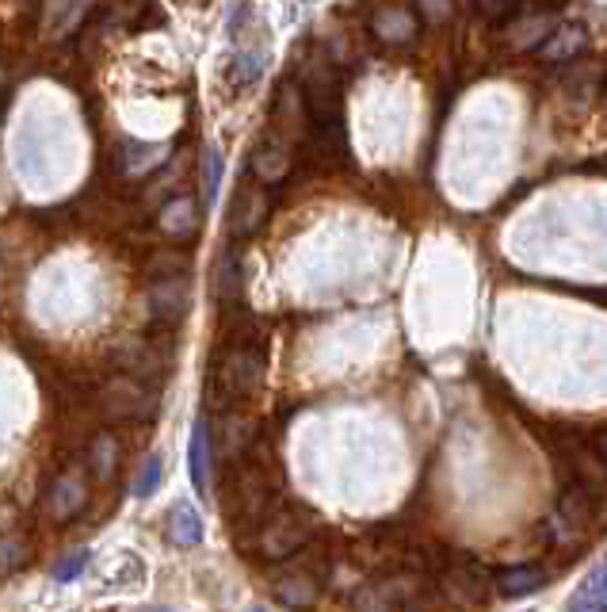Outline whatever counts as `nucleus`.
<instances>
[{
    "label": "nucleus",
    "instance_id": "nucleus-1",
    "mask_svg": "<svg viewBox=\"0 0 607 612\" xmlns=\"http://www.w3.org/2000/svg\"><path fill=\"white\" fill-rule=\"evenodd\" d=\"M302 101L306 119H310V138L321 154L344 157L348 130H344V93H340V77L329 65V57H310L302 70Z\"/></svg>",
    "mask_w": 607,
    "mask_h": 612
},
{
    "label": "nucleus",
    "instance_id": "nucleus-2",
    "mask_svg": "<svg viewBox=\"0 0 607 612\" xmlns=\"http://www.w3.org/2000/svg\"><path fill=\"white\" fill-rule=\"evenodd\" d=\"M432 574L420 570H386L374 582L360 585L352 598L355 612H432L439 590L428 582Z\"/></svg>",
    "mask_w": 607,
    "mask_h": 612
},
{
    "label": "nucleus",
    "instance_id": "nucleus-3",
    "mask_svg": "<svg viewBox=\"0 0 607 612\" xmlns=\"http://www.w3.org/2000/svg\"><path fill=\"white\" fill-rule=\"evenodd\" d=\"M313 536H318V517L306 506H287V502H279V506L256 525L253 544H245V548L256 551V556L268 562H290L306 544H313Z\"/></svg>",
    "mask_w": 607,
    "mask_h": 612
},
{
    "label": "nucleus",
    "instance_id": "nucleus-4",
    "mask_svg": "<svg viewBox=\"0 0 607 612\" xmlns=\"http://www.w3.org/2000/svg\"><path fill=\"white\" fill-rule=\"evenodd\" d=\"M264 341L260 337H245V341H230L226 357L211 376V402L214 407H234L241 399H253L264 383Z\"/></svg>",
    "mask_w": 607,
    "mask_h": 612
},
{
    "label": "nucleus",
    "instance_id": "nucleus-5",
    "mask_svg": "<svg viewBox=\"0 0 607 612\" xmlns=\"http://www.w3.org/2000/svg\"><path fill=\"white\" fill-rule=\"evenodd\" d=\"M93 402L104 421H153L161 413V391H157V383L123 376V371L99 387Z\"/></svg>",
    "mask_w": 607,
    "mask_h": 612
},
{
    "label": "nucleus",
    "instance_id": "nucleus-6",
    "mask_svg": "<svg viewBox=\"0 0 607 612\" xmlns=\"http://www.w3.org/2000/svg\"><path fill=\"white\" fill-rule=\"evenodd\" d=\"M115 368L123 376L146 379V383H164L172 376V363H177V345L172 334H157V337H130L115 349Z\"/></svg>",
    "mask_w": 607,
    "mask_h": 612
},
{
    "label": "nucleus",
    "instance_id": "nucleus-7",
    "mask_svg": "<svg viewBox=\"0 0 607 612\" xmlns=\"http://www.w3.org/2000/svg\"><path fill=\"white\" fill-rule=\"evenodd\" d=\"M489 585H493V574L473 559H447V567L436 574L439 601H447L451 609H481L489 601Z\"/></svg>",
    "mask_w": 607,
    "mask_h": 612
},
{
    "label": "nucleus",
    "instance_id": "nucleus-8",
    "mask_svg": "<svg viewBox=\"0 0 607 612\" xmlns=\"http://www.w3.org/2000/svg\"><path fill=\"white\" fill-rule=\"evenodd\" d=\"M409 536L397 525H374L360 540L352 544V562L371 574H386V570H405L409 559Z\"/></svg>",
    "mask_w": 607,
    "mask_h": 612
},
{
    "label": "nucleus",
    "instance_id": "nucleus-9",
    "mask_svg": "<svg viewBox=\"0 0 607 612\" xmlns=\"http://www.w3.org/2000/svg\"><path fill=\"white\" fill-rule=\"evenodd\" d=\"M321 585H326V578L313 574V570L302 567L298 559H290V567L271 578V593H276V601L283 609H295V612H306V609L318 605Z\"/></svg>",
    "mask_w": 607,
    "mask_h": 612
},
{
    "label": "nucleus",
    "instance_id": "nucleus-10",
    "mask_svg": "<svg viewBox=\"0 0 607 612\" xmlns=\"http://www.w3.org/2000/svg\"><path fill=\"white\" fill-rule=\"evenodd\" d=\"M188 306H191V284H188L184 272H180V276H161L153 287H149V314H153L164 329L180 326Z\"/></svg>",
    "mask_w": 607,
    "mask_h": 612
},
{
    "label": "nucleus",
    "instance_id": "nucleus-11",
    "mask_svg": "<svg viewBox=\"0 0 607 612\" xmlns=\"http://www.w3.org/2000/svg\"><path fill=\"white\" fill-rule=\"evenodd\" d=\"M85 506H88V486H85V478H81V471H62V475L50 483L46 517L65 525V520H73Z\"/></svg>",
    "mask_w": 607,
    "mask_h": 612
},
{
    "label": "nucleus",
    "instance_id": "nucleus-12",
    "mask_svg": "<svg viewBox=\"0 0 607 612\" xmlns=\"http://www.w3.org/2000/svg\"><path fill=\"white\" fill-rule=\"evenodd\" d=\"M593 520H596V494L588 490L585 483H577V478H573V483L562 490V498H558V525H562V532L565 536H585L588 528H593Z\"/></svg>",
    "mask_w": 607,
    "mask_h": 612
},
{
    "label": "nucleus",
    "instance_id": "nucleus-13",
    "mask_svg": "<svg viewBox=\"0 0 607 612\" xmlns=\"http://www.w3.org/2000/svg\"><path fill=\"white\" fill-rule=\"evenodd\" d=\"M287 172H290V146H287V138L271 130V135L260 138V146H256V154H253V177L260 180L264 188H276L287 180Z\"/></svg>",
    "mask_w": 607,
    "mask_h": 612
},
{
    "label": "nucleus",
    "instance_id": "nucleus-14",
    "mask_svg": "<svg viewBox=\"0 0 607 612\" xmlns=\"http://www.w3.org/2000/svg\"><path fill=\"white\" fill-rule=\"evenodd\" d=\"M585 46H588V31L577 28V23H569V28H554L551 35L543 39V46H535V51H539L543 62L558 65V62H573V57H581L585 54Z\"/></svg>",
    "mask_w": 607,
    "mask_h": 612
},
{
    "label": "nucleus",
    "instance_id": "nucleus-15",
    "mask_svg": "<svg viewBox=\"0 0 607 612\" xmlns=\"http://www.w3.org/2000/svg\"><path fill=\"white\" fill-rule=\"evenodd\" d=\"M119 460H123V449L115 441V433H96L85 449V467L96 483H111L119 475Z\"/></svg>",
    "mask_w": 607,
    "mask_h": 612
},
{
    "label": "nucleus",
    "instance_id": "nucleus-16",
    "mask_svg": "<svg viewBox=\"0 0 607 612\" xmlns=\"http://www.w3.org/2000/svg\"><path fill=\"white\" fill-rule=\"evenodd\" d=\"M264 214H268V196H264L260 188L241 184V192L234 200V214H230V226H234V234L237 238L253 234V230L264 222Z\"/></svg>",
    "mask_w": 607,
    "mask_h": 612
},
{
    "label": "nucleus",
    "instance_id": "nucleus-17",
    "mask_svg": "<svg viewBox=\"0 0 607 612\" xmlns=\"http://www.w3.org/2000/svg\"><path fill=\"white\" fill-rule=\"evenodd\" d=\"M371 31L390 46L409 43V39L417 35V15L405 12V8H382V12L371 20Z\"/></svg>",
    "mask_w": 607,
    "mask_h": 612
},
{
    "label": "nucleus",
    "instance_id": "nucleus-18",
    "mask_svg": "<svg viewBox=\"0 0 607 612\" xmlns=\"http://www.w3.org/2000/svg\"><path fill=\"white\" fill-rule=\"evenodd\" d=\"M164 536H169L172 544H180V548H195V544H203V517H199L188 502H180V506H172L169 517H164Z\"/></svg>",
    "mask_w": 607,
    "mask_h": 612
},
{
    "label": "nucleus",
    "instance_id": "nucleus-19",
    "mask_svg": "<svg viewBox=\"0 0 607 612\" xmlns=\"http://www.w3.org/2000/svg\"><path fill=\"white\" fill-rule=\"evenodd\" d=\"M256 441V425L248 418H241V413H226L222 418V436H219V452L226 456L230 463L245 456L248 449H253Z\"/></svg>",
    "mask_w": 607,
    "mask_h": 612
},
{
    "label": "nucleus",
    "instance_id": "nucleus-20",
    "mask_svg": "<svg viewBox=\"0 0 607 612\" xmlns=\"http://www.w3.org/2000/svg\"><path fill=\"white\" fill-rule=\"evenodd\" d=\"M493 582H497V590H501L504 598H528V593H535V590H543L546 585V570L535 567V562H523V567L501 570Z\"/></svg>",
    "mask_w": 607,
    "mask_h": 612
},
{
    "label": "nucleus",
    "instance_id": "nucleus-21",
    "mask_svg": "<svg viewBox=\"0 0 607 612\" xmlns=\"http://www.w3.org/2000/svg\"><path fill=\"white\" fill-rule=\"evenodd\" d=\"M569 609L573 612H607V559L585 578V582H581V590L573 593Z\"/></svg>",
    "mask_w": 607,
    "mask_h": 612
},
{
    "label": "nucleus",
    "instance_id": "nucleus-22",
    "mask_svg": "<svg viewBox=\"0 0 607 612\" xmlns=\"http://www.w3.org/2000/svg\"><path fill=\"white\" fill-rule=\"evenodd\" d=\"M211 433H206V421H195L191 429V444H188V471H191V483L195 490H206V467H211Z\"/></svg>",
    "mask_w": 607,
    "mask_h": 612
},
{
    "label": "nucleus",
    "instance_id": "nucleus-23",
    "mask_svg": "<svg viewBox=\"0 0 607 612\" xmlns=\"http://www.w3.org/2000/svg\"><path fill=\"white\" fill-rule=\"evenodd\" d=\"M199 226V214H195V203L191 200H172V203H164L161 207V230L164 234H172V238H184L191 234V230Z\"/></svg>",
    "mask_w": 607,
    "mask_h": 612
},
{
    "label": "nucleus",
    "instance_id": "nucleus-24",
    "mask_svg": "<svg viewBox=\"0 0 607 612\" xmlns=\"http://www.w3.org/2000/svg\"><path fill=\"white\" fill-rule=\"evenodd\" d=\"M219 184H222V150L219 146H206L203 161H199V188H203L206 207H214V200H219Z\"/></svg>",
    "mask_w": 607,
    "mask_h": 612
},
{
    "label": "nucleus",
    "instance_id": "nucleus-25",
    "mask_svg": "<svg viewBox=\"0 0 607 612\" xmlns=\"http://www.w3.org/2000/svg\"><path fill=\"white\" fill-rule=\"evenodd\" d=\"M31 562V544L23 540V536L8 532L0 536V574H15L20 567H28Z\"/></svg>",
    "mask_w": 607,
    "mask_h": 612
},
{
    "label": "nucleus",
    "instance_id": "nucleus-26",
    "mask_svg": "<svg viewBox=\"0 0 607 612\" xmlns=\"http://www.w3.org/2000/svg\"><path fill=\"white\" fill-rule=\"evenodd\" d=\"M164 157L161 146H146V143H127L123 146V161H127V172L130 177H141L149 165H157Z\"/></svg>",
    "mask_w": 607,
    "mask_h": 612
},
{
    "label": "nucleus",
    "instance_id": "nucleus-27",
    "mask_svg": "<svg viewBox=\"0 0 607 612\" xmlns=\"http://www.w3.org/2000/svg\"><path fill=\"white\" fill-rule=\"evenodd\" d=\"M161 478H164V456H149L141 475L135 478V498H149L161 486Z\"/></svg>",
    "mask_w": 607,
    "mask_h": 612
},
{
    "label": "nucleus",
    "instance_id": "nucleus-28",
    "mask_svg": "<svg viewBox=\"0 0 607 612\" xmlns=\"http://www.w3.org/2000/svg\"><path fill=\"white\" fill-rule=\"evenodd\" d=\"M264 73V54L260 51H241L237 62H234V77L241 85H248V81H256Z\"/></svg>",
    "mask_w": 607,
    "mask_h": 612
},
{
    "label": "nucleus",
    "instance_id": "nucleus-29",
    "mask_svg": "<svg viewBox=\"0 0 607 612\" xmlns=\"http://www.w3.org/2000/svg\"><path fill=\"white\" fill-rule=\"evenodd\" d=\"M219 292H222V299H226V303H237V256H234V253L222 256Z\"/></svg>",
    "mask_w": 607,
    "mask_h": 612
},
{
    "label": "nucleus",
    "instance_id": "nucleus-30",
    "mask_svg": "<svg viewBox=\"0 0 607 612\" xmlns=\"http://www.w3.org/2000/svg\"><path fill=\"white\" fill-rule=\"evenodd\" d=\"M520 4L523 0H473V8H478L486 20H509Z\"/></svg>",
    "mask_w": 607,
    "mask_h": 612
},
{
    "label": "nucleus",
    "instance_id": "nucleus-31",
    "mask_svg": "<svg viewBox=\"0 0 607 612\" xmlns=\"http://www.w3.org/2000/svg\"><path fill=\"white\" fill-rule=\"evenodd\" d=\"M85 567H88V551H73V556H65L54 567V578H57V582H73V578H77Z\"/></svg>",
    "mask_w": 607,
    "mask_h": 612
},
{
    "label": "nucleus",
    "instance_id": "nucleus-32",
    "mask_svg": "<svg viewBox=\"0 0 607 612\" xmlns=\"http://www.w3.org/2000/svg\"><path fill=\"white\" fill-rule=\"evenodd\" d=\"M184 264H188L184 253H161V256H153L157 279H161V276H180V272H184Z\"/></svg>",
    "mask_w": 607,
    "mask_h": 612
},
{
    "label": "nucleus",
    "instance_id": "nucleus-33",
    "mask_svg": "<svg viewBox=\"0 0 607 612\" xmlns=\"http://www.w3.org/2000/svg\"><path fill=\"white\" fill-rule=\"evenodd\" d=\"M596 452H600L607 463V429H600V436H596Z\"/></svg>",
    "mask_w": 607,
    "mask_h": 612
},
{
    "label": "nucleus",
    "instance_id": "nucleus-34",
    "mask_svg": "<svg viewBox=\"0 0 607 612\" xmlns=\"http://www.w3.org/2000/svg\"><path fill=\"white\" fill-rule=\"evenodd\" d=\"M146 612H169V609H146Z\"/></svg>",
    "mask_w": 607,
    "mask_h": 612
},
{
    "label": "nucleus",
    "instance_id": "nucleus-35",
    "mask_svg": "<svg viewBox=\"0 0 607 612\" xmlns=\"http://www.w3.org/2000/svg\"><path fill=\"white\" fill-rule=\"evenodd\" d=\"M248 612H264V609H248Z\"/></svg>",
    "mask_w": 607,
    "mask_h": 612
},
{
    "label": "nucleus",
    "instance_id": "nucleus-36",
    "mask_svg": "<svg viewBox=\"0 0 607 612\" xmlns=\"http://www.w3.org/2000/svg\"><path fill=\"white\" fill-rule=\"evenodd\" d=\"M604 93H607V81H604Z\"/></svg>",
    "mask_w": 607,
    "mask_h": 612
}]
</instances>
